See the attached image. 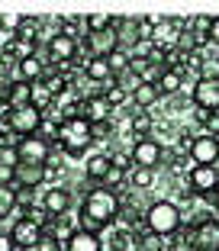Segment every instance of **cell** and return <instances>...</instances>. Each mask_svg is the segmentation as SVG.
Returning <instances> with one entry per match:
<instances>
[{
    "label": "cell",
    "mask_w": 219,
    "mask_h": 251,
    "mask_svg": "<svg viewBox=\"0 0 219 251\" xmlns=\"http://www.w3.org/2000/svg\"><path fill=\"white\" fill-rule=\"evenodd\" d=\"M3 148H7V139H3V129H0V151H3Z\"/></svg>",
    "instance_id": "7bdbcfd3"
},
{
    "label": "cell",
    "mask_w": 219,
    "mask_h": 251,
    "mask_svg": "<svg viewBox=\"0 0 219 251\" xmlns=\"http://www.w3.org/2000/svg\"><path fill=\"white\" fill-rule=\"evenodd\" d=\"M187 193L193 197H216L219 190V171L216 168H206V164H193L187 174Z\"/></svg>",
    "instance_id": "8992f818"
},
{
    "label": "cell",
    "mask_w": 219,
    "mask_h": 251,
    "mask_svg": "<svg viewBox=\"0 0 219 251\" xmlns=\"http://www.w3.org/2000/svg\"><path fill=\"white\" fill-rule=\"evenodd\" d=\"M39 126H42V113L32 110V106L10 110V116H7V129H10L13 135H20V139H26V135H36Z\"/></svg>",
    "instance_id": "52a82bcc"
},
{
    "label": "cell",
    "mask_w": 219,
    "mask_h": 251,
    "mask_svg": "<svg viewBox=\"0 0 219 251\" xmlns=\"http://www.w3.org/2000/svg\"><path fill=\"white\" fill-rule=\"evenodd\" d=\"M16 74H20L23 84H36V81L45 77V61L39 58V52H32V55H26V58L16 61Z\"/></svg>",
    "instance_id": "ac0fdd59"
},
{
    "label": "cell",
    "mask_w": 219,
    "mask_h": 251,
    "mask_svg": "<svg viewBox=\"0 0 219 251\" xmlns=\"http://www.w3.org/2000/svg\"><path fill=\"white\" fill-rule=\"evenodd\" d=\"M84 26H87V36H100V32L113 29V16L110 13H90L87 20H84Z\"/></svg>",
    "instance_id": "4316f807"
},
{
    "label": "cell",
    "mask_w": 219,
    "mask_h": 251,
    "mask_svg": "<svg viewBox=\"0 0 219 251\" xmlns=\"http://www.w3.org/2000/svg\"><path fill=\"white\" fill-rule=\"evenodd\" d=\"M110 155H103V151H97V155H90L87 161H84V174H87L90 180H103L110 174Z\"/></svg>",
    "instance_id": "7402d4cb"
},
{
    "label": "cell",
    "mask_w": 219,
    "mask_h": 251,
    "mask_svg": "<svg viewBox=\"0 0 219 251\" xmlns=\"http://www.w3.org/2000/svg\"><path fill=\"white\" fill-rule=\"evenodd\" d=\"M161 100V94H158V87L155 84H142L136 94H132V103H136V110H142V106H152V103H158Z\"/></svg>",
    "instance_id": "f1b7e54d"
},
{
    "label": "cell",
    "mask_w": 219,
    "mask_h": 251,
    "mask_svg": "<svg viewBox=\"0 0 219 251\" xmlns=\"http://www.w3.org/2000/svg\"><path fill=\"white\" fill-rule=\"evenodd\" d=\"M7 106H10V110H20V106H29V84H23V81H13V84H10Z\"/></svg>",
    "instance_id": "d4e9b609"
},
{
    "label": "cell",
    "mask_w": 219,
    "mask_h": 251,
    "mask_svg": "<svg viewBox=\"0 0 219 251\" xmlns=\"http://www.w3.org/2000/svg\"><path fill=\"white\" fill-rule=\"evenodd\" d=\"M164 74V68L161 65H155V61H145V68H142V84H158V77Z\"/></svg>",
    "instance_id": "836d02e7"
},
{
    "label": "cell",
    "mask_w": 219,
    "mask_h": 251,
    "mask_svg": "<svg viewBox=\"0 0 219 251\" xmlns=\"http://www.w3.org/2000/svg\"><path fill=\"white\" fill-rule=\"evenodd\" d=\"M113 36H116V49L132 52V45L139 42V20H132V16L113 20Z\"/></svg>",
    "instance_id": "2e32d148"
},
{
    "label": "cell",
    "mask_w": 219,
    "mask_h": 251,
    "mask_svg": "<svg viewBox=\"0 0 219 251\" xmlns=\"http://www.w3.org/2000/svg\"><path fill=\"white\" fill-rule=\"evenodd\" d=\"M16 158H20L23 164H45L52 155V145L45 139H39V135H26V139L16 142Z\"/></svg>",
    "instance_id": "8fae6325"
},
{
    "label": "cell",
    "mask_w": 219,
    "mask_h": 251,
    "mask_svg": "<svg viewBox=\"0 0 219 251\" xmlns=\"http://www.w3.org/2000/svg\"><path fill=\"white\" fill-rule=\"evenodd\" d=\"M113 81H116V87L123 90L126 97H132V94H136V90L142 87V77H139V74H136V71H129V68H126L123 74H116Z\"/></svg>",
    "instance_id": "f546056e"
},
{
    "label": "cell",
    "mask_w": 219,
    "mask_h": 251,
    "mask_svg": "<svg viewBox=\"0 0 219 251\" xmlns=\"http://www.w3.org/2000/svg\"><path fill=\"white\" fill-rule=\"evenodd\" d=\"M68 206H71V190H68V187L55 184V187H49V190L42 193V209L49 216H65Z\"/></svg>",
    "instance_id": "9a60e30c"
},
{
    "label": "cell",
    "mask_w": 219,
    "mask_h": 251,
    "mask_svg": "<svg viewBox=\"0 0 219 251\" xmlns=\"http://www.w3.org/2000/svg\"><path fill=\"white\" fill-rule=\"evenodd\" d=\"M103 97H107V103H110V106H113V113H116V106H123V103H126V100H129V97H126V94H123V90H119V87H116V84H113V87H107V90H103Z\"/></svg>",
    "instance_id": "e575fe53"
},
{
    "label": "cell",
    "mask_w": 219,
    "mask_h": 251,
    "mask_svg": "<svg viewBox=\"0 0 219 251\" xmlns=\"http://www.w3.org/2000/svg\"><path fill=\"white\" fill-rule=\"evenodd\" d=\"M0 251H16L13 238H10V232H0Z\"/></svg>",
    "instance_id": "60d3db41"
},
{
    "label": "cell",
    "mask_w": 219,
    "mask_h": 251,
    "mask_svg": "<svg viewBox=\"0 0 219 251\" xmlns=\"http://www.w3.org/2000/svg\"><path fill=\"white\" fill-rule=\"evenodd\" d=\"M145 229L152 232V235H158V238H171V235H177L181 232V222H184V216H181V209H177V203H171V200H155L152 206L145 209Z\"/></svg>",
    "instance_id": "7a4b0ae2"
},
{
    "label": "cell",
    "mask_w": 219,
    "mask_h": 251,
    "mask_svg": "<svg viewBox=\"0 0 219 251\" xmlns=\"http://www.w3.org/2000/svg\"><path fill=\"white\" fill-rule=\"evenodd\" d=\"M181 26H184L181 20H155V29L148 42L155 49H161V52H171V49L181 45Z\"/></svg>",
    "instance_id": "7c38bea8"
},
{
    "label": "cell",
    "mask_w": 219,
    "mask_h": 251,
    "mask_svg": "<svg viewBox=\"0 0 219 251\" xmlns=\"http://www.w3.org/2000/svg\"><path fill=\"white\" fill-rule=\"evenodd\" d=\"M32 251H61V242H58V235H49V232H45Z\"/></svg>",
    "instance_id": "d590c367"
},
{
    "label": "cell",
    "mask_w": 219,
    "mask_h": 251,
    "mask_svg": "<svg viewBox=\"0 0 219 251\" xmlns=\"http://www.w3.org/2000/svg\"><path fill=\"white\" fill-rule=\"evenodd\" d=\"M126 174H129V171L110 168V174H107V177H103V184H110V187H119V184H123V180H126ZM110 187H107V190H110Z\"/></svg>",
    "instance_id": "8d00e7d4"
},
{
    "label": "cell",
    "mask_w": 219,
    "mask_h": 251,
    "mask_svg": "<svg viewBox=\"0 0 219 251\" xmlns=\"http://www.w3.org/2000/svg\"><path fill=\"white\" fill-rule=\"evenodd\" d=\"M206 129H210L206 135H216L219 139V113H210V116H206Z\"/></svg>",
    "instance_id": "ab89813d"
},
{
    "label": "cell",
    "mask_w": 219,
    "mask_h": 251,
    "mask_svg": "<svg viewBox=\"0 0 219 251\" xmlns=\"http://www.w3.org/2000/svg\"><path fill=\"white\" fill-rule=\"evenodd\" d=\"M155 184V171H148V168H129V187L132 190H148V187Z\"/></svg>",
    "instance_id": "83f0119b"
},
{
    "label": "cell",
    "mask_w": 219,
    "mask_h": 251,
    "mask_svg": "<svg viewBox=\"0 0 219 251\" xmlns=\"http://www.w3.org/2000/svg\"><path fill=\"white\" fill-rule=\"evenodd\" d=\"M81 106H84V119H87V123H103V119L113 116V106L107 103V97H103V94L81 100Z\"/></svg>",
    "instance_id": "d6986e66"
},
{
    "label": "cell",
    "mask_w": 219,
    "mask_h": 251,
    "mask_svg": "<svg viewBox=\"0 0 219 251\" xmlns=\"http://www.w3.org/2000/svg\"><path fill=\"white\" fill-rule=\"evenodd\" d=\"M152 29H155V20L152 16H142L139 20V39H152Z\"/></svg>",
    "instance_id": "74e56055"
},
{
    "label": "cell",
    "mask_w": 219,
    "mask_h": 251,
    "mask_svg": "<svg viewBox=\"0 0 219 251\" xmlns=\"http://www.w3.org/2000/svg\"><path fill=\"white\" fill-rule=\"evenodd\" d=\"M187 155L193 164H206V168H216L219 161V139L216 135H193V142L187 145Z\"/></svg>",
    "instance_id": "9c48e42d"
},
{
    "label": "cell",
    "mask_w": 219,
    "mask_h": 251,
    "mask_svg": "<svg viewBox=\"0 0 219 251\" xmlns=\"http://www.w3.org/2000/svg\"><path fill=\"white\" fill-rule=\"evenodd\" d=\"M55 145H58L65 155L81 158L90 145H94V139H90V123H87L84 116L61 119V123H58V139H55Z\"/></svg>",
    "instance_id": "3957f363"
},
{
    "label": "cell",
    "mask_w": 219,
    "mask_h": 251,
    "mask_svg": "<svg viewBox=\"0 0 219 251\" xmlns=\"http://www.w3.org/2000/svg\"><path fill=\"white\" fill-rule=\"evenodd\" d=\"M158 94H164V97H171V94H177V90L184 87V71H174V68H164V74L158 77Z\"/></svg>",
    "instance_id": "603a6c76"
},
{
    "label": "cell",
    "mask_w": 219,
    "mask_h": 251,
    "mask_svg": "<svg viewBox=\"0 0 219 251\" xmlns=\"http://www.w3.org/2000/svg\"><path fill=\"white\" fill-rule=\"evenodd\" d=\"M90 139H94V142H110V139H113V119L90 123Z\"/></svg>",
    "instance_id": "d6a6232c"
},
{
    "label": "cell",
    "mask_w": 219,
    "mask_h": 251,
    "mask_svg": "<svg viewBox=\"0 0 219 251\" xmlns=\"http://www.w3.org/2000/svg\"><path fill=\"white\" fill-rule=\"evenodd\" d=\"M45 164H16L13 171V187H20V190H36V187L45 184Z\"/></svg>",
    "instance_id": "4fadbf2b"
},
{
    "label": "cell",
    "mask_w": 219,
    "mask_h": 251,
    "mask_svg": "<svg viewBox=\"0 0 219 251\" xmlns=\"http://www.w3.org/2000/svg\"><path fill=\"white\" fill-rule=\"evenodd\" d=\"M132 132H136V139H148V132H152V116L136 110V116H132Z\"/></svg>",
    "instance_id": "1f68e13d"
},
{
    "label": "cell",
    "mask_w": 219,
    "mask_h": 251,
    "mask_svg": "<svg viewBox=\"0 0 219 251\" xmlns=\"http://www.w3.org/2000/svg\"><path fill=\"white\" fill-rule=\"evenodd\" d=\"M16 164H20V158H16V151L13 148H3L0 151V184H10L13 187V171H16Z\"/></svg>",
    "instance_id": "cb8c5ba5"
},
{
    "label": "cell",
    "mask_w": 219,
    "mask_h": 251,
    "mask_svg": "<svg viewBox=\"0 0 219 251\" xmlns=\"http://www.w3.org/2000/svg\"><path fill=\"white\" fill-rule=\"evenodd\" d=\"M216 206H219V190H216Z\"/></svg>",
    "instance_id": "ee69618b"
},
{
    "label": "cell",
    "mask_w": 219,
    "mask_h": 251,
    "mask_svg": "<svg viewBox=\"0 0 219 251\" xmlns=\"http://www.w3.org/2000/svg\"><path fill=\"white\" fill-rule=\"evenodd\" d=\"M7 97H10V84L0 81V106H3V110H7Z\"/></svg>",
    "instance_id": "b9f144b4"
},
{
    "label": "cell",
    "mask_w": 219,
    "mask_h": 251,
    "mask_svg": "<svg viewBox=\"0 0 219 251\" xmlns=\"http://www.w3.org/2000/svg\"><path fill=\"white\" fill-rule=\"evenodd\" d=\"M116 219H119V197H116V190H107V187L90 190L78 209V229L94 232V235L110 229Z\"/></svg>",
    "instance_id": "6da1fadb"
},
{
    "label": "cell",
    "mask_w": 219,
    "mask_h": 251,
    "mask_svg": "<svg viewBox=\"0 0 219 251\" xmlns=\"http://www.w3.org/2000/svg\"><path fill=\"white\" fill-rule=\"evenodd\" d=\"M206 39H210V45H216V49H219V16H213L210 29H206Z\"/></svg>",
    "instance_id": "f35d334b"
},
{
    "label": "cell",
    "mask_w": 219,
    "mask_h": 251,
    "mask_svg": "<svg viewBox=\"0 0 219 251\" xmlns=\"http://www.w3.org/2000/svg\"><path fill=\"white\" fill-rule=\"evenodd\" d=\"M16 203H20V193H16L10 184H0V219H7V216H13Z\"/></svg>",
    "instance_id": "484cf974"
},
{
    "label": "cell",
    "mask_w": 219,
    "mask_h": 251,
    "mask_svg": "<svg viewBox=\"0 0 219 251\" xmlns=\"http://www.w3.org/2000/svg\"><path fill=\"white\" fill-rule=\"evenodd\" d=\"M39 26H42V20H36V16H20L16 20V29H13V39L20 45H36Z\"/></svg>",
    "instance_id": "ffe728a7"
},
{
    "label": "cell",
    "mask_w": 219,
    "mask_h": 251,
    "mask_svg": "<svg viewBox=\"0 0 219 251\" xmlns=\"http://www.w3.org/2000/svg\"><path fill=\"white\" fill-rule=\"evenodd\" d=\"M65 251H103V238L84 229H71V235H65Z\"/></svg>",
    "instance_id": "e0dca14e"
},
{
    "label": "cell",
    "mask_w": 219,
    "mask_h": 251,
    "mask_svg": "<svg viewBox=\"0 0 219 251\" xmlns=\"http://www.w3.org/2000/svg\"><path fill=\"white\" fill-rule=\"evenodd\" d=\"M45 49H49V61L52 65H68V61H74V55H78V42L74 39H68V36H52L49 42H45Z\"/></svg>",
    "instance_id": "5bb4252c"
},
{
    "label": "cell",
    "mask_w": 219,
    "mask_h": 251,
    "mask_svg": "<svg viewBox=\"0 0 219 251\" xmlns=\"http://www.w3.org/2000/svg\"><path fill=\"white\" fill-rule=\"evenodd\" d=\"M193 106L203 113H219V77H197L193 90Z\"/></svg>",
    "instance_id": "ba28073f"
},
{
    "label": "cell",
    "mask_w": 219,
    "mask_h": 251,
    "mask_svg": "<svg viewBox=\"0 0 219 251\" xmlns=\"http://www.w3.org/2000/svg\"><path fill=\"white\" fill-rule=\"evenodd\" d=\"M42 235H45V229H42V226H36V222H32L29 216H20V219H16L13 226H10V238H13V245H16L20 251L36 248Z\"/></svg>",
    "instance_id": "30bf717a"
},
{
    "label": "cell",
    "mask_w": 219,
    "mask_h": 251,
    "mask_svg": "<svg viewBox=\"0 0 219 251\" xmlns=\"http://www.w3.org/2000/svg\"><path fill=\"white\" fill-rule=\"evenodd\" d=\"M84 77L94 84H107L110 77H113V71H110L107 58H87L84 61Z\"/></svg>",
    "instance_id": "44dd1931"
},
{
    "label": "cell",
    "mask_w": 219,
    "mask_h": 251,
    "mask_svg": "<svg viewBox=\"0 0 219 251\" xmlns=\"http://www.w3.org/2000/svg\"><path fill=\"white\" fill-rule=\"evenodd\" d=\"M190 251H219V219H200L187 232Z\"/></svg>",
    "instance_id": "277c9868"
},
{
    "label": "cell",
    "mask_w": 219,
    "mask_h": 251,
    "mask_svg": "<svg viewBox=\"0 0 219 251\" xmlns=\"http://www.w3.org/2000/svg\"><path fill=\"white\" fill-rule=\"evenodd\" d=\"M107 65H110V71H113V77L123 74L126 68H129V52H126V49H113V52L107 55Z\"/></svg>",
    "instance_id": "4dcf8cb0"
},
{
    "label": "cell",
    "mask_w": 219,
    "mask_h": 251,
    "mask_svg": "<svg viewBox=\"0 0 219 251\" xmlns=\"http://www.w3.org/2000/svg\"><path fill=\"white\" fill-rule=\"evenodd\" d=\"M129 158H132V168H148V171H155L161 164V158H164V148H161V142L158 139H136L132 142V148H129Z\"/></svg>",
    "instance_id": "5b68a950"
}]
</instances>
